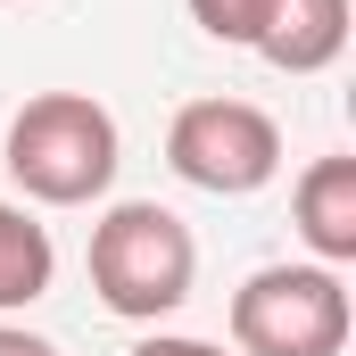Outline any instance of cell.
<instances>
[{
    "instance_id": "obj_1",
    "label": "cell",
    "mask_w": 356,
    "mask_h": 356,
    "mask_svg": "<svg viewBox=\"0 0 356 356\" xmlns=\"http://www.w3.org/2000/svg\"><path fill=\"white\" fill-rule=\"evenodd\" d=\"M0 166L33 207H91L108 199V182L124 166V133L91 91H33L8 116Z\"/></svg>"
},
{
    "instance_id": "obj_2",
    "label": "cell",
    "mask_w": 356,
    "mask_h": 356,
    "mask_svg": "<svg viewBox=\"0 0 356 356\" xmlns=\"http://www.w3.org/2000/svg\"><path fill=\"white\" fill-rule=\"evenodd\" d=\"M199 282V241L175 207L158 199H116L91 224V290L124 323H166Z\"/></svg>"
},
{
    "instance_id": "obj_3",
    "label": "cell",
    "mask_w": 356,
    "mask_h": 356,
    "mask_svg": "<svg viewBox=\"0 0 356 356\" xmlns=\"http://www.w3.org/2000/svg\"><path fill=\"white\" fill-rule=\"evenodd\" d=\"M356 332L332 266H257L232 290V356H340Z\"/></svg>"
},
{
    "instance_id": "obj_4",
    "label": "cell",
    "mask_w": 356,
    "mask_h": 356,
    "mask_svg": "<svg viewBox=\"0 0 356 356\" xmlns=\"http://www.w3.org/2000/svg\"><path fill=\"white\" fill-rule=\"evenodd\" d=\"M166 166L207 199H249L282 175V124L257 99H191L166 124Z\"/></svg>"
},
{
    "instance_id": "obj_5",
    "label": "cell",
    "mask_w": 356,
    "mask_h": 356,
    "mask_svg": "<svg viewBox=\"0 0 356 356\" xmlns=\"http://www.w3.org/2000/svg\"><path fill=\"white\" fill-rule=\"evenodd\" d=\"M290 224L315 249V266H356V158H315L290 182Z\"/></svg>"
},
{
    "instance_id": "obj_6",
    "label": "cell",
    "mask_w": 356,
    "mask_h": 356,
    "mask_svg": "<svg viewBox=\"0 0 356 356\" xmlns=\"http://www.w3.org/2000/svg\"><path fill=\"white\" fill-rule=\"evenodd\" d=\"M340 50H348V0H273L257 33V58L273 75H323Z\"/></svg>"
},
{
    "instance_id": "obj_7",
    "label": "cell",
    "mask_w": 356,
    "mask_h": 356,
    "mask_svg": "<svg viewBox=\"0 0 356 356\" xmlns=\"http://www.w3.org/2000/svg\"><path fill=\"white\" fill-rule=\"evenodd\" d=\"M58 282V249H50V224H33L17 199H0V315L50 298Z\"/></svg>"
},
{
    "instance_id": "obj_8",
    "label": "cell",
    "mask_w": 356,
    "mask_h": 356,
    "mask_svg": "<svg viewBox=\"0 0 356 356\" xmlns=\"http://www.w3.org/2000/svg\"><path fill=\"white\" fill-rule=\"evenodd\" d=\"M266 17H273V0H191V25L224 50H257Z\"/></svg>"
},
{
    "instance_id": "obj_9",
    "label": "cell",
    "mask_w": 356,
    "mask_h": 356,
    "mask_svg": "<svg viewBox=\"0 0 356 356\" xmlns=\"http://www.w3.org/2000/svg\"><path fill=\"white\" fill-rule=\"evenodd\" d=\"M124 356H232V348H216V340H191V332H149V340H133Z\"/></svg>"
},
{
    "instance_id": "obj_10",
    "label": "cell",
    "mask_w": 356,
    "mask_h": 356,
    "mask_svg": "<svg viewBox=\"0 0 356 356\" xmlns=\"http://www.w3.org/2000/svg\"><path fill=\"white\" fill-rule=\"evenodd\" d=\"M0 356H58L42 332H25V323H0Z\"/></svg>"
}]
</instances>
